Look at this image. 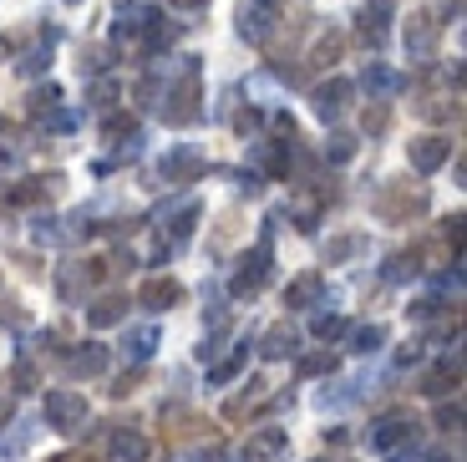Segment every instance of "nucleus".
Wrapping results in <instances>:
<instances>
[{
	"label": "nucleus",
	"mask_w": 467,
	"mask_h": 462,
	"mask_svg": "<svg viewBox=\"0 0 467 462\" xmlns=\"http://www.w3.org/2000/svg\"><path fill=\"white\" fill-rule=\"evenodd\" d=\"M275 26H280V5H275V0H244V5H239V36H244V41L265 47L269 36H275Z\"/></svg>",
	"instance_id": "20e7f679"
},
{
	"label": "nucleus",
	"mask_w": 467,
	"mask_h": 462,
	"mask_svg": "<svg viewBox=\"0 0 467 462\" xmlns=\"http://www.w3.org/2000/svg\"><path fill=\"white\" fill-rule=\"evenodd\" d=\"M316 335L320 341H336V335H346V320L340 315H316Z\"/></svg>",
	"instance_id": "cd10ccee"
},
{
	"label": "nucleus",
	"mask_w": 467,
	"mask_h": 462,
	"mask_svg": "<svg viewBox=\"0 0 467 462\" xmlns=\"http://www.w3.org/2000/svg\"><path fill=\"white\" fill-rule=\"evenodd\" d=\"M163 173H168V178H193V173H203V158H199L193 148H178L173 158L163 163Z\"/></svg>",
	"instance_id": "4be33fe9"
},
{
	"label": "nucleus",
	"mask_w": 467,
	"mask_h": 462,
	"mask_svg": "<svg viewBox=\"0 0 467 462\" xmlns=\"http://www.w3.org/2000/svg\"><path fill=\"white\" fill-rule=\"evenodd\" d=\"M112 97H117V81H97V87H92V107H97V112H107Z\"/></svg>",
	"instance_id": "c756f323"
},
{
	"label": "nucleus",
	"mask_w": 467,
	"mask_h": 462,
	"mask_svg": "<svg viewBox=\"0 0 467 462\" xmlns=\"http://www.w3.org/2000/svg\"><path fill=\"white\" fill-rule=\"evenodd\" d=\"M142 97H163V107L158 112L168 117V122H193L199 117V57H178L173 67H163L158 77L142 81Z\"/></svg>",
	"instance_id": "f257e3e1"
},
{
	"label": "nucleus",
	"mask_w": 467,
	"mask_h": 462,
	"mask_svg": "<svg viewBox=\"0 0 467 462\" xmlns=\"http://www.w3.org/2000/svg\"><path fill=\"white\" fill-rule=\"evenodd\" d=\"M265 279H269V239H259L254 249H249V255L239 259V269H234V279H229V295H234V300H244V295H254V289H265Z\"/></svg>",
	"instance_id": "7ed1b4c3"
},
{
	"label": "nucleus",
	"mask_w": 467,
	"mask_h": 462,
	"mask_svg": "<svg viewBox=\"0 0 467 462\" xmlns=\"http://www.w3.org/2000/svg\"><path fill=\"white\" fill-rule=\"evenodd\" d=\"M148 437L142 432H128V427H117L112 432V462H148Z\"/></svg>",
	"instance_id": "2eb2a0df"
},
{
	"label": "nucleus",
	"mask_w": 467,
	"mask_h": 462,
	"mask_svg": "<svg viewBox=\"0 0 467 462\" xmlns=\"http://www.w3.org/2000/svg\"><path fill=\"white\" fill-rule=\"evenodd\" d=\"M11 416H16V412H11V402H5V396H0V427H5V422H11Z\"/></svg>",
	"instance_id": "e433bc0d"
},
{
	"label": "nucleus",
	"mask_w": 467,
	"mask_h": 462,
	"mask_svg": "<svg viewBox=\"0 0 467 462\" xmlns=\"http://www.w3.org/2000/svg\"><path fill=\"white\" fill-rule=\"evenodd\" d=\"M285 447H290V432H285V427H259L254 432V437H249V457H280V452Z\"/></svg>",
	"instance_id": "dca6fc26"
},
{
	"label": "nucleus",
	"mask_w": 467,
	"mask_h": 462,
	"mask_svg": "<svg viewBox=\"0 0 467 462\" xmlns=\"http://www.w3.org/2000/svg\"><path fill=\"white\" fill-rule=\"evenodd\" d=\"M295 346H300V335H295L290 325H275V331L265 335V346H259V351H265L269 361H285V356H295Z\"/></svg>",
	"instance_id": "aec40b11"
},
{
	"label": "nucleus",
	"mask_w": 467,
	"mask_h": 462,
	"mask_svg": "<svg viewBox=\"0 0 467 462\" xmlns=\"http://www.w3.org/2000/svg\"><path fill=\"white\" fill-rule=\"evenodd\" d=\"M411 437H417V422H411V416H401V412H391V416H381V422H371V447L386 452V457H391L397 447H407Z\"/></svg>",
	"instance_id": "423d86ee"
},
{
	"label": "nucleus",
	"mask_w": 467,
	"mask_h": 462,
	"mask_svg": "<svg viewBox=\"0 0 467 462\" xmlns=\"http://www.w3.org/2000/svg\"><path fill=\"white\" fill-rule=\"evenodd\" d=\"M447 244H452V249L462 244V219H452V224H447Z\"/></svg>",
	"instance_id": "72a5a7b5"
},
{
	"label": "nucleus",
	"mask_w": 467,
	"mask_h": 462,
	"mask_svg": "<svg viewBox=\"0 0 467 462\" xmlns=\"http://www.w3.org/2000/svg\"><path fill=\"white\" fill-rule=\"evenodd\" d=\"M361 87H366V92L376 97V102H386V97H397L401 87H407V81H401V77H397V71H391V67H381V61H371V67L361 71Z\"/></svg>",
	"instance_id": "f8f14e48"
},
{
	"label": "nucleus",
	"mask_w": 467,
	"mask_h": 462,
	"mask_svg": "<svg viewBox=\"0 0 467 462\" xmlns=\"http://www.w3.org/2000/svg\"><path fill=\"white\" fill-rule=\"evenodd\" d=\"M102 132H107V138H112V142H117V138H122V132H138V128H132V122H122V117H112V122H107V128H102Z\"/></svg>",
	"instance_id": "2f4dec72"
},
{
	"label": "nucleus",
	"mask_w": 467,
	"mask_h": 462,
	"mask_svg": "<svg viewBox=\"0 0 467 462\" xmlns=\"http://www.w3.org/2000/svg\"><path fill=\"white\" fill-rule=\"evenodd\" d=\"M427 462H447V457H442V452H432V457H427Z\"/></svg>",
	"instance_id": "ea45409f"
},
{
	"label": "nucleus",
	"mask_w": 467,
	"mask_h": 462,
	"mask_svg": "<svg viewBox=\"0 0 467 462\" xmlns=\"http://www.w3.org/2000/svg\"><path fill=\"white\" fill-rule=\"evenodd\" d=\"M381 341H386L381 325H356V331H350V351H356V356H371V351H381Z\"/></svg>",
	"instance_id": "b1692460"
},
{
	"label": "nucleus",
	"mask_w": 467,
	"mask_h": 462,
	"mask_svg": "<svg viewBox=\"0 0 467 462\" xmlns=\"http://www.w3.org/2000/svg\"><path fill=\"white\" fill-rule=\"evenodd\" d=\"M452 386H457V361H442L437 371L421 376V396H447Z\"/></svg>",
	"instance_id": "412c9836"
},
{
	"label": "nucleus",
	"mask_w": 467,
	"mask_h": 462,
	"mask_svg": "<svg viewBox=\"0 0 467 462\" xmlns=\"http://www.w3.org/2000/svg\"><path fill=\"white\" fill-rule=\"evenodd\" d=\"M122 351H128V361H152V351H158V331L152 325H138V331H128V341H122Z\"/></svg>",
	"instance_id": "a211bd4d"
},
{
	"label": "nucleus",
	"mask_w": 467,
	"mask_h": 462,
	"mask_svg": "<svg viewBox=\"0 0 467 462\" xmlns=\"http://www.w3.org/2000/svg\"><path fill=\"white\" fill-rule=\"evenodd\" d=\"M391 0H366L361 5V16H356V31H361V41L366 47H386V31H391Z\"/></svg>",
	"instance_id": "0eeeda50"
},
{
	"label": "nucleus",
	"mask_w": 467,
	"mask_h": 462,
	"mask_svg": "<svg viewBox=\"0 0 467 462\" xmlns=\"http://www.w3.org/2000/svg\"><path fill=\"white\" fill-rule=\"evenodd\" d=\"M326 371H336V356H305L300 361V376H326Z\"/></svg>",
	"instance_id": "c85d7f7f"
},
{
	"label": "nucleus",
	"mask_w": 467,
	"mask_h": 462,
	"mask_svg": "<svg viewBox=\"0 0 467 462\" xmlns=\"http://www.w3.org/2000/svg\"><path fill=\"white\" fill-rule=\"evenodd\" d=\"M183 300V285H178V279H148V285L138 289V305L142 310H173V305Z\"/></svg>",
	"instance_id": "9b49d317"
},
{
	"label": "nucleus",
	"mask_w": 467,
	"mask_h": 462,
	"mask_svg": "<svg viewBox=\"0 0 467 462\" xmlns=\"http://www.w3.org/2000/svg\"><path fill=\"white\" fill-rule=\"evenodd\" d=\"M350 92H356V87H350L346 77H330V81H320L316 92H310V107H316V117H320V122H336V117L346 112Z\"/></svg>",
	"instance_id": "6e6552de"
},
{
	"label": "nucleus",
	"mask_w": 467,
	"mask_h": 462,
	"mask_svg": "<svg viewBox=\"0 0 467 462\" xmlns=\"http://www.w3.org/2000/svg\"><path fill=\"white\" fill-rule=\"evenodd\" d=\"M346 255H361V239H340V244H330V259H346Z\"/></svg>",
	"instance_id": "7c9ffc66"
},
{
	"label": "nucleus",
	"mask_w": 467,
	"mask_h": 462,
	"mask_svg": "<svg viewBox=\"0 0 467 462\" xmlns=\"http://www.w3.org/2000/svg\"><path fill=\"white\" fill-rule=\"evenodd\" d=\"M350 158H356V138H350V132H330L326 138V163L340 168V163H350Z\"/></svg>",
	"instance_id": "393cba45"
},
{
	"label": "nucleus",
	"mask_w": 467,
	"mask_h": 462,
	"mask_svg": "<svg viewBox=\"0 0 467 462\" xmlns=\"http://www.w3.org/2000/svg\"><path fill=\"white\" fill-rule=\"evenodd\" d=\"M407 158L417 173H437L447 158H452V138H442V132H427V138H411L407 142Z\"/></svg>",
	"instance_id": "39448f33"
},
{
	"label": "nucleus",
	"mask_w": 467,
	"mask_h": 462,
	"mask_svg": "<svg viewBox=\"0 0 467 462\" xmlns=\"http://www.w3.org/2000/svg\"><path fill=\"white\" fill-rule=\"evenodd\" d=\"M437 427H447V432H457V427H462V402H457V396H452V402H442V406H437Z\"/></svg>",
	"instance_id": "bb28decb"
},
{
	"label": "nucleus",
	"mask_w": 467,
	"mask_h": 462,
	"mask_svg": "<svg viewBox=\"0 0 467 462\" xmlns=\"http://www.w3.org/2000/svg\"><path fill=\"white\" fill-rule=\"evenodd\" d=\"M122 320H128V300L122 295H102V300L87 305V325L92 331H107V325H122Z\"/></svg>",
	"instance_id": "4468645a"
},
{
	"label": "nucleus",
	"mask_w": 467,
	"mask_h": 462,
	"mask_svg": "<svg viewBox=\"0 0 467 462\" xmlns=\"http://www.w3.org/2000/svg\"><path fill=\"white\" fill-rule=\"evenodd\" d=\"M16 163H21V158H16V152H0V173H11Z\"/></svg>",
	"instance_id": "c9c22d12"
},
{
	"label": "nucleus",
	"mask_w": 467,
	"mask_h": 462,
	"mask_svg": "<svg viewBox=\"0 0 467 462\" xmlns=\"http://www.w3.org/2000/svg\"><path fill=\"white\" fill-rule=\"evenodd\" d=\"M442 11H447V16H452V21H457V11H462V0H442Z\"/></svg>",
	"instance_id": "4c0bfd02"
},
{
	"label": "nucleus",
	"mask_w": 467,
	"mask_h": 462,
	"mask_svg": "<svg viewBox=\"0 0 467 462\" xmlns=\"http://www.w3.org/2000/svg\"><path fill=\"white\" fill-rule=\"evenodd\" d=\"M193 224H199V198H183V204H178L173 214H168L163 229L173 234V239H188V234H193Z\"/></svg>",
	"instance_id": "6ab92c4d"
},
{
	"label": "nucleus",
	"mask_w": 467,
	"mask_h": 462,
	"mask_svg": "<svg viewBox=\"0 0 467 462\" xmlns=\"http://www.w3.org/2000/svg\"><path fill=\"white\" fill-rule=\"evenodd\" d=\"M320 289H326V279H320V275H300L290 289H285V305H290V310H305V305L320 300Z\"/></svg>",
	"instance_id": "f3484780"
},
{
	"label": "nucleus",
	"mask_w": 467,
	"mask_h": 462,
	"mask_svg": "<svg viewBox=\"0 0 467 462\" xmlns=\"http://www.w3.org/2000/svg\"><path fill=\"white\" fill-rule=\"evenodd\" d=\"M16 382H21V386H26V392H31V386H36V371H31V366H26V361H21V366H16Z\"/></svg>",
	"instance_id": "473e14b6"
},
{
	"label": "nucleus",
	"mask_w": 467,
	"mask_h": 462,
	"mask_svg": "<svg viewBox=\"0 0 467 462\" xmlns=\"http://www.w3.org/2000/svg\"><path fill=\"white\" fill-rule=\"evenodd\" d=\"M87 422H92V406H87V396H77L71 386L47 392V427H51V432H67V437H77Z\"/></svg>",
	"instance_id": "f03ea898"
},
{
	"label": "nucleus",
	"mask_w": 467,
	"mask_h": 462,
	"mask_svg": "<svg viewBox=\"0 0 467 462\" xmlns=\"http://www.w3.org/2000/svg\"><path fill=\"white\" fill-rule=\"evenodd\" d=\"M11 51H16V47H11V41H0V57H11Z\"/></svg>",
	"instance_id": "58836bf2"
},
{
	"label": "nucleus",
	"mask_w": 467,
	"mask_h": 462,
	"mask_svg": "<svg viewBox=\"0 0 467 462\" xmlns=\"http://www.w3.org/2000/svg\"><path fill=\"white\" fill-rule=\"evenodd\" d=\"M168 5H173V11H199L203 0H168Z\"/></svg>",
	"instance_id": "f704fd0d"
},
{
	"label": "nucleus",
	"mask_w": 467,
	"mask_h": 462,
	"mask_svg": "<svg viewBox=\"0 0 467 462\" xmlns=\"http://www.w3.org/2000/svg\"><path fill=\"white\" fill-rule=\"evenodd\" d=\"M152 21H158V11H152V5H142V0H122V21L112 26V36H117V41H138Z\"/></svg>",
	"instance_id": "1a4fd4ad"
},
{
	"label": "nucleus",
	"mask_w": 467,
	"mask_h": 462,
	"mask_svg": "<svg viewBox=\"0 0 467 462\" xmlns=\"http://www.w3.org/2000/svg\"><path fill=\"white\" fill-rule=\"evenodd\" d=\"M244 361H249V335H244V341H239V351H234L229 361H219V366L209 371V382H213V386L234 382V376H239V371H244Z\"/></svg>",
	"instance_id": "5701e85b"
},
{
	"label": "nucleus",
	"mask_w": 467,
	"mask_h": 462,
	"mask_svg": "<svg viewBox=\"0 0 467 462\" xmlns=\"http://www.w3.org/2000/svg\"><path fill=\"white\" fill-rule=\"evenodd\" d=\"M67 371H71V376H102V371H107V346H102V341L77 346V351H71V361H67Z\"/></svg>",
	"instance_id": "ddd939ff"
},
{
	"label": "nucleus",
	"mask_w": 467,
	"mask_h": 462,
	"mask_svg": "<svg viewBox=\"0 0 467 462\" xmlns=\"http://www.w3.org/2000/svg\"><path fill=\"white\" fill-rule=\"evenodd\" d=\"M432 51H437V21H432V16H411V26H407V57L411 61H432Z\"/></svg>",
	"instance_id": "9d476101"
},
{
	"label": "nucleus",
	"mask_w": 467,
	"mask_h": 462,
	"mask_svg": "<svg viewBox=\"0 0 467 462\" xmlns=\"http://www.w3.org/2000/svg\"><path fill=\"white\" fill-rule=\"evenodd\" d=\"M51 47H57V31H47V36H41V47L26 51L21 71H41V67H51Z\"/></svg>",
	"instance_id": "a878e982"
},
{
	"label": "nucleus",
	"mask_w": 467,
	"mask_h": 462,
	"mask_svg": "<svg viewBox=\"0 0 467 462\" xmlns=\"http://www.w3.org/2000/svg\"><path fill=\"white\" fill-rule=\"evenodd\" d=\"M71 5H77V0H71Z\"/></svg>",
	"instance_id": "a19ab883"
}]
</instances>
